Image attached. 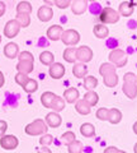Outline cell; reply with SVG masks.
I'll return each instance as SVG.
<instances>
[{
	"mask_svg": "<svg viewBox=\"0 0 137 153\" xmlns=\"http://www.w3.org/2000/svg\"><path fill=\"white\" fill-rule=\"evenodd\" d=\"M119 18L121 16L118 14V12L111 7L103 8L100 13H99V21L103 25H116V23L119 22Z\"/></svg>",
	"mask_w": 137,
	"mask_h": 153,
	"instance_id": "3",
	"label": "cell"
},
{
	"mask_svg": "<svg viewBox=\"0 0 137 153\" xmlns=\"http://www.w3.org/2000/svg\"><path fill=\"white\" fill-rule=\"evenodd\" d=\"M17 70L18 73H23V74H29L34 69V61H31V60H19L17 64Z\"/></svg>",
	"mask_w": 137,
	"mask_h": 153,
	"instance_id": "14",
	"label": "cell"
},
{
	"mask_svg": "<svg viewBox=\"0 0 137 153\" xmlns=\"http://www.w3.org/2000/svg\"><path fill=\"white\" fill-rule=\"evenodd\" d=\"M0 42H1V36H0Z\"/></svg>",
	"mask_w": 137,
	"mask_h": 153,
	"instance_id": "51",
	"label": "cell"
},
{
	"mask_svg": "<svg viewBox=\"0 0 137 153\" xmlns=\"http://www.w3.org/2000/svg\"><path fill=\"white\" fill-rule=\"evenodd\" d=\"M19 144V140H18V138L15 135H12V134H9V135H4L0 138V146L1 148L7 151H12V149H15Z\"/></svg>",
	"mask_w": 137,
	"mask_h": 153,
	"instance_id": "7",
	"label": "cell"
},
{
	"mask_svg": "<svg viewBox=\"0 0 137 153\" xmlns=\"http://www.w3.org/2000/svg\"><path fill=\"white\" fill-rule=\"evenodd\" d=\"M4 83H5V78H4V74L3 71H0V88L4 85Z\"/></svg>",
	"mask_w": 137,
	"mask_h": 153,
	"instance_id": "45",
	"label": "cell"
},
{
	"mask_svg": "<svg viewBox=\"0 0 137 153\" xmlns=\"http://www.w3.org/2000/svg\"><path fill=\"white\" fill-rule=\"evenodd\" d=\"M55 5L59 9H66L71 5V0H55Z\"/></svg>",
	"mask_w": 137,
	"mask_h": 153,
	"instance_id": "39",
	"label": "cell"
},
{
	"mask_svg": "<svg viewBox=\"0 0 137 153\" xmlns=\"http://www.w3.org/2000/svg\"><path fill=\"white\" fill-rule=\"evenodd\" d=\"M71 1H73V0H71Z\"/></svg>",
	"mask_w": 137,
	"mask_h": 153,
	"instance_id": "52",
	"label": "cell"
},
{
	"mask_svg": "<svg viewBox=\"0 0 137 153\" xmlns=\"http://www.w3.org/2000/svg\"><path fill=\"white\" fill-rule=\"evenodd\" d=\"M118 80L119 79H118V75H117L116 71L108 73V74H105L104 76H103V82H104V84L108 88H114L118 84Z\"/></svg>",
	"mask_w": 137,
	"mask_h": 153,
	"instance_id": "21",
	"label": "cell"
},
{
	"mask_svg": "<svg viewBox=\"0 0 137 153\" xmlns=\"http://www.w3.org/2000/svg\"><path fill=\"white\" fill-rule=\"evenodd\" d=\"M21 31V26L15 19H10V21L7 22L5 27H4V36L8 38H14L17 37V35Z\"/></svg>",
	"mask_w": 137,
	"mask_h": 153,
	"instance_id": "8",
	"label": "cell"
},
{
	"mask_svg": "<svg viewBox=\"0 0 137 153\" xmlns=\"http://www.w3.org/2000/svg\"><path fill=\"white\" fill-rule=\"evenodd\" d=\"M93 59V50L89 46H79L76 47V60H79L80 63L86 64L89 61H92Z\"/></svg>",
	"mask_w": 137,
	"mask_h": 153,
	"instance_id": "6",
	"label": "cell"
},
{
	"mask_svg": "<svg viewBox=\"0 0 137 153\" xmlns=\"http://www.w3.org/2000/svg\"><path fill=\"white\" fill-rule=\"evenodd\" d=\"M52 142H53V137L51 135V134H43L41 138H40V144L42 147H48L50 144H52Z\"/></svg>",
	"mask_w": 137,
	"mask_h": 153,
	"instance_id": "36",
	"label": "cell"
},
{
	"mask_svg": "<svg viewBox=\"0 0 137 153\" xmlns=\"http://www.w3.org/2000/svg\"><path fill=\"white\" fill-rule=\"evenodd\" d=\"M93 33L94 36L97 38H107L109 36V28H108L105 25H103V23H99V25H95L93 28Z\"/></svg>",
	"mask_w": 137,
	"mask_h": 153,
	"instance_id": "18",
	"label": "cell"
},
{
	"mask_svg": "<svg viewBox=\"0 0 137 153\" xmlns=\"http://www.w3.org/2000/svg\"><path fill=\"white\" fill-rule=\"evenodd\" d=\"M83 149H84L83 143L80 142V140H76V139L67 146L69 153H83Z\"/></svg>",
	"mask_w": 137,
	"mask_h": 153,
	"instance_id": "32",
	"label": "cell"
},
{
	"mask_svg": "<svg viewBox=\"0 0 137 153\" xmlns=\"http://www.w3.org/2000/svg\"><path fill=\"white\" fill-rule=\"evenodd\" d=\"M108 114H109V110L107 107H100L98 108V111L95 112V116L102 121H107L108 120Z\"/></svg>",
	"mask_w": 137,
	"mask_h": 153,
	"instance_id": "37",
	"label": "cell"
},
{
	"mask_svg": "<svg viewBox=\"0 0 137 153\" xmlns=\"http://www.w3.org/2000/svg\"><path fill=\"white\" fill-rule=\"evenodd\" d=\"M98 79L93 75H88L84 78V88L86 91H94L98 87Z\"/></svg>",
	"mask_w": 137,
	"mask_h": 153,
	"instance_id": "26",
	"label": "cell"
},
{
	"mask_svg": "<svg viewBox=\"0 0 137 153\" xmlns=\"http://www.w3.org/2000/svg\"><path fill=\"white\" fill-rule=\"evenodd\" d=\"M118 153H127V152H125V151H118Z\"/></svg>",
	"mask_w": 137,
	"mask_h": 153,
	"instance_id": "49",
	"label": "cell"
},
{
	"mask_svg": "<svg viewBox=\"0 0 137 153\" xmlns=\"http://www.w3.org/2000/svg\"><path fill=\"white\" fill-rule=\"evenodd\" d=\"M37 17L41 22H50L53 17V10L52 8L48 7V5H42L40 7L38 12H37Z\"/></svg>",
	"mask_w": 137,
	"mask_h": 153,
	"instance_id": "10",
	"label": "cell"
},
{
	"mask_svg": "<svg viewBox=\"0 0 137 153\" xmlns=\"http://www.w3.org/2000/svg\"><path fill=\"white\" fill-rule=\"evenodd\" d=\"M108 121L113 125H116V124H119L122 121V112L121 110L118 108H111L109 110V114H108Z\"/></svg>",
	"mask_w": 137,
	"mask_h": 153,
	"instance_id": "24",
	"label": "cell"
},
{
	"mask_svg": "<svg viewBox=\"0 0 137 153\" xmlns=\"http://www.w3.org/2000/svg\"><path fill=\"white\" fill-rule=\"evenodd\" d=\"M55 97H56V94L53 92H50V91L43 92V93H42V96H41V103L43 105V107L51 108V105H52Z\"/></svg>",
	"mask_w": 137,
	"mask_h": 153,
	"instance_id": "25",
	"label": "cell"
},
{
	"mask_svg": "<svg viewBox=\"0 0 137 153\" xmlns=\"http://www.w3.org/2000/svg\"><path fill=\"white\" fill-rule=\"evenodd\" d=\"M135 12V4L131 1H122L118 7V14L121 17H131Z\"/></svg>",
	"mask_w": 137,
	"mask_h": 153,
	"instance_id": "11",
	"label": "cell"
},
{
	"mask_svg": "<svg viewBox=\"0 0 137 153\" xmlns=\"http://www.w3.org/2000/svg\"><path fill=\"white\" fill-rule=\"evenodd\" d=\"M47 124L42 120V119H36L32 123H29L28 125H26L24 131L26 134L31 137H36V135H43L47 133Z\"/></svg>",
	"mask_w": 137,
	"mask_h": 153,
	"instance_id": "2",
	"label": "cell"
},
{
	"mask_svg": "<svg viewBox=\"0 0 137 153\" xmlns=\"http://www.w3.org/2000/svg\"><path fill=\"white\" fill-rule=\"evenodd\" d=\"M64 32V28L59 25H53L47 30V38L51 41H59L61 40V35Z\"/></svg>",
	"mask_w": 137,
	"mask_h": 153,
	"instance_id": "15",
	"label": "cell"
},
{
	"mask_svg": "<svg viewBox=\"0 0 137 153\" xmlns=\"http://www.w3.org/2000/svg\"><path fill=\"white\" fill-rule=\"evenodd\" d=\"M18 59H19V60H31V61H34V56H33L32 52H29V51H22V52H19V55H18Z\"/></svg>",
	"mask_w": 137,
	"mask_h": 153,
	"instance_id": "40",
	"label": "cell"
},
{
	"mask_svg": "<svg viewBox=\"0 0 137 153\" xmlns=\"http://www.w3.org/2000/svg\"><path fill=\"white\" fill-rule=\"evenodd\" d=\"M32 4L29 1H21L17 5V14H29L32 13Z\"/></svg>",
	"mask_w": 137,
	"mask_h": 153,
	"instance_id": "29",
	"label": "cell"
},
{
	"mask_svg": "<svg viewBox=\"0 0 137 153\" xmlns=\"http://www.w3.org/2000/svg\"><path fill=\"white\" fill-rule=\"evenodd\" d=\"M80 134L85 138H92L95 135V126L90 123H84L81 126H80Z\"/></svg>",
	"mask_w": 137,
	"mask_h": 153,
	"instance_id": "23",
	"label": "cell"
},
{
	"mask_svg": "<svg viewBox=\"0 0 137 153\" xmlns=\"http://www.w3.org/2000/svg\"><path fill=\"white\" fill-rule=\"evenodd\" d=\"M45 123L47 124V126L50 128H59L62 123V117L59 115V112H50L46 115V119H45Z\"/></svg>",
	"mask_w": 137,
	"mask_h": 153,
	"instance_id": "12",
	"label": "cell"
},
{
	"mask_svg": "<svg viewBox=\"0 0 137 153\" xmlns=\"http://www.w3.org/2000/svg\"><path fill=\"white\" fill-rule=\"evenodd\" d=\"M51 108L55 112H60L62 111V110L65 108V100L62 97H59V96H56L52 105H51Z\"/></svg>",
	"mask_w": 137,
	"mask_h": 153,
	"instance_id": "30",
	"label": "cell"
},
{
	"mask_svg": "<svg viewBox=\"0 0 137 153\" xmlns=\"http://www.w3.org/2000/svg\"><path fill=\"white\" fill-rule=\"evenodd\" d=\"M122 91H123V93L130 100H135L137 97V76H136V74L131 73V71L125 74Z\"/></svg>",
	"mask_w": 137,
	"mask_h": 153,
	"instance_id": "1",
	"label": "cell"
},
{
	"mask_svg": "<svg viewBox=\"0 0 137 153\" xmlns=\"http://www.w3.org/2000/svg\"><path fill=\"white\" fill-rule=\"evenodd\" d=\"M23 89H24V92H27V93H34L38 89V83H37L36 79L29 78L28 82L26 83V85L23 87Z\"/></svg>",
	"mask_w": 137,
	"mask_h": 153,
	"instance_id": "33",
	"label": "cell"
},
{
	"mask_svg": "<svg viewBox=\"0 0 137 153\" xmlns=\"http://www.w3.org/2000/svg\"><path fill=\"white\" fill-rule=\"evenodd\" d=\"M86 1H92V3H94V1H97V0H86Z\"/></svg>",
	"mask_w": 137,
	"mask_h": 153,
	"instance_id": "50",
	"label": "cell"
},
{
	"mask_svg": "<svg viewBox=\"0 0 137 153\" xmlns=\"http://www.w3.org/2000/svg\"><path fill=\"white\" fill-rule=\"evenodd\" d=\"M15 21L19 23L21 28H27L28 26L31 25V16L29 14H17L15 17Z\"/></svg>",
	"mask_w": 137,
	"mask_h": 153,
	"instance_id": "31",
	"label": "cell"
},
{
	"mask_svg": "<svg viewBox=\"0 0 137 153\" xmlns=\"http://www.w3.org/2000/svg\"><path fill=\"white\" fill-rule=\"evenodd\" d=\"M84 100L89 103V106L93 107V106H95V105L98 103L99 96H98V93L95 92V91H88V92L84 94Z\"/></svg>",
	"mask_w": 137,
	"mask_h": 153,
	"instance_id": "27",
	"label": "cell"
},
{
	"mask_svg": "<svg viewBox=\"0 0 137 153\" xmlns=\"http://www.w3.org/2000/svg\"><path fill=\"white\" fill-rule=\"evenodd\" d=\"M65 71H66L65 66L61 63H52L50 65L48 74L52 79H61L65 75Z\"/></svg>",
	"mask_w": 137,
	"mask_h": 153,
	"instance_id": "9",
	"label": "cell"
},
{
	"mask_svg": "<svg viewBox=\"0 0 137 153\" xmlns=\"http://www.w3.org/2000/svg\"><path fill=\"white\" fill-rule=\"evenodd\" d=\"M37 153H52L48 147H41L37 149Z\"/></svg>",
	"mask_w": 137,
	"mask_h": 153,
	"instance_id": "44",
	"label": "cell"
},
{
	"mask_svg": "<svg viewBox=\"0 0 137 153\" xmlns=\"http://www.w3.org/2000/svg\"><path fill=\"white\" fill-rule=\"evenodd\" d=\"M118 151H119V149H118L117 147H114V146H111V147H107L103 153H118Z\"/></svg>",
	"mask_w": 137,
	"mask_h": 153,
	"instance_id": "42",
	"label": "cell"
},
{
	"mask_svg": "<svg viewBox=\"0 0 137 153\" xmlns=\"http://www.w3.org/2000/svg\"><path fill=\"white\" fill-rule=\"evenodd\" d=\"M116 66L111 64V63H103L100 66H99V74H100L102 76H104L105 74L108 73H112V71H116Z\"/></svg>",
	"mask_w": 137,
	"mask_h": 153,
	"instance_id": "34",
	"label": "cell"
},
{
	"mask_svg": "<svg viewBox=\"0 0 137 153\" xmlns=\"http://www.w3.org/2000/svg\"><path fill=\"white\" fill-rule=\"evenodd\" d=\"M4 55L8 59H15L19 55V46L15 42H9V44L4 46Z\"/></svg>",
	"mask_w": 137,
	"mask_h": 153,
	"instance_id": "16",
	"label": "cell"
},
{
	"mask_svg": "<svg viewBox=\"0 0 137 153\" xmlns=\"http://www.w3.org/2000/svg\"><path fill=\"white\" fill-rule=\"evenodd\" d=\"M15 83L19 84L21 87H24L26 83L28 82V79H29V76H28L27 74H23V73H17L15 74Z\"/></svg>",
	"mask_w": 137,
	"mask_h": 153,
	"instance_id": "38",
	"label": "cell"
},
{
	"mask_svg": "<svg viewBox=\"0 0 137 153\" xmlns=\"http://www.w3.org/2000/svg\"><path fill=\"white\" fill-rule=\"evenodd\" d=\"M75 110H76V112L80 114V115H89L92 112V107L89 106V103L85 101V100H78L76 102H75Z\"/></svg>",
	"mask_w": 137,
	"mask_h": 153,
	"instance_id": "20",
	"label": "cell"
},
{
	"mask_svg": "<svg viewBox=\"0 0 137 153\" xmlns=\"http://www.w3.org/2000/svg\"><path fill=\"white\" fill-rule=\"evenodd\" d=\"M108 59H109V63L114 65L116 68H123L128 63V57H127L126 52L121 49H113L108 55Z\"/></svg>",
	"mask_w": 137,
	"mask_h": 153,
	"instance_id": "4",
	"label": "cell"
},
{
	"mask_svg": "<svg viewBox=\"0 0 137 153\" xmlns=\"http://www.w3.org/2000/svg\"><path fill=\"white\" fill-rule=\"evenodd\" d=\"M133 152H135V153H137V143H136L135 147H133Z\"/></svg>",
	"mask_w": 137,
	"mask_h": 153,
	"instance_id": "48",
	"label": "cell"
},
{
	"mask_svg": "<svg viewBox=\"0 0 137 153\" xmlns=\"http://www.w3.org/2000/svg\"><path fill=\"white\" fill-rule=\"evenodd\" d=\"M71 12L76 16H81L86 12L88 9V1L86 0H73L71 1Z\"/></svg>",
	"mask_w": 137,
	"mask_h": 153,
	"instance_id": "13",
	"label": "cell"
},
{
	"mask_svg": "<svg viewBox=\"0 0 137 153\" xmlns=\"http://www.w3.org/2000/svg\"><path fill=\"white\" fill-rule=\"evenodd\" d=\"M132 129H133V133H135L136 135H137V121L133 124V126H132Z\"/></svg>",
	"mask_w": 137,
	"mask_h": 153,
	"instance_id": "47",
	"label": "cell"
},
{
	"mask_svg": "<svg viewBox=\"0 0 137 153\" xmlns=\"http://www.w3.org/2000/svg\"><path fill=\"white\" fill-rule=\"evenodd\" d=\"M61 41H62L64 45H66V46H75V45H78L80 41V33L76 30H73V28L66 30L62 32V35H61Z\"/></svg>",
	"mask_w": 137,
	"mask_h": 153,
	"instance_id": "5",
	"label": "cell"
},
{
	"mask_svg": "<svg viewBox=\"0 0 137 153\" xmlns=\"http://www.w3.org/2000/svg\"><path fill=\"white\" fill-rule=\"evenodd\" d=\"M79 91L74 87H70L67 89H65L64 92V100L67 103H75L79 100Z\"/></svg>",
	"mask_w": 137,
	"mask_h": 153,
	"instance_id": "17",
	"label": "cell"
},
{
	"mask_svg": "<svg viewBox=\"0 0 137 153\" xmlns=\"http://www.w3.org/2000/svg\"><path fill=\"white\" fill-rule=\"evenodd\" d=\"M7 129H8V123L4 120H0V137H3L7 133Z\"/></svg>",
	"mask_w": 137,
	"mask_h": 153,
	"instance_id": "41",
	"label": "cell"
},
{
	"mask_svg": "<svg viewBox=\"0 0 137 153\" xmlns=\"http://www.w3.org/2000/svg\"><path fill=\"white\" fill-rule=\"evenodd\" d=\"M136 76H137V75H136Z\"/></svg>",
	"mask_w": 137,
	"mask_h": 153,
	"instance_id": "53",
	"label": "cell"
},
{
	"mask_svg": "<svg viewBox=\"0 0 137 153\" xmlns=\"http://www.w3.org/2000/svg\"><path fill=\"white\" fill-rule=\"evenodd\" d=\"M7 10V5H5V3L4 1H0V17H3L4 16V13H5Z\"/></svg>",
	"mask_w": 137,
	"mask_h": 153,
	"instance_id": "43",
	"label": "cell"
},
{
	"mask_svg": "<svg viewBox=\"0 0 137 153\" xmlns=\"http://www.w3.org/2000/svg\"><path fill=\"white\" fill-rule=\"evenodd\" d=\"M73 74L74 76H76L79 79L85 78L88 74V66L84 63H75L73 66Z\"/></svg>",
	"mask_w": 137,
	"mask_h": 153,
	"instance_id": "19",
	"label": "cell"
},
{
	"mask_svg": "<svg viewBox=\"0 0 137 153\" xmlns=\"http://www.w3.org/2000/svg\"><path fill=\"white\" fill-rule=\"evenodd\" d=\"M62 57L65 61H67L70 64L76 63V47H66L64 50Z\"/></svg>",
	"mask_w": 137,
	"mask_h": 153,
	"instance_id": "22",
	"label": "cell"
},
{
	"mask_svg": "<svg viewBox=\"0 0 137 153\" xmlns=\"http://www.w3.org/2000/svg\"><path fill=\"white\" fill-rule=\"evenodd\" d=\"M43 1H45V4H46V5H53V4H55V0H43Z\"/></svg>",
	"mask_w": 137,
	"mask_h": 153,
	"instance_id": "46",
	"label": "cell"
},
{
	"mask_svg": "<svg viewBox=\"0 0 137 153\" xmlns=\"http://www.w3.org/2000/svg\"><path fill=\"white\" fill-rule=\"evenodd\" d=\"M40 61L43 65L50 66L52 63H55V56L51 51H43V52H41V55H40Z\"/></svg>",
	"mask_w": 137,
	"mask_h": 153,
	"instance_id": "28",
	"label": "cell"
},
{
	"mask_svg": "<svg viewBox=\"0 0 137 153\" xmlns=\"http://www.w3.org/2000/svg\"><path fill=\"white\" fill-rule=\"evenodd\" d=\"M75 139H76V137H75V133L74 131H66V133H64L62 135H61V140H62V143L64 144H66V146H69L70 143H73Z\"/></svg>",
	"mask_w": 137,
	"mask_h": 153,
	"instance_id": "35",
	"label": "cell"
}]
</instances>
